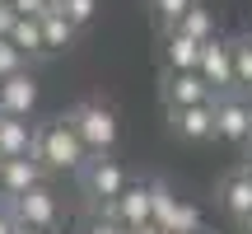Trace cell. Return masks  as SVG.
Listing matches in <instances>:
<instances>
[{
  "mask_svg": "<svg viewBox=\"0 0 252 234\" xmlns=\"http://www.w3.org/2000/svg\"><path fill=\"white\" fill-rule=\"evenodd\" d=\"M201 234H206V230H201Z\"/></svg>",
  "mask_w": 252,
  "mask_h": 234,
  "instance_id": "1f68e13d",
  "label": "cell"
},
{
  "mask_svg": "<svg viewBox=\"0 0 252 234\" xmlns=\"http://www.w3.org/2000/svg\"><path fill=\"white\" fill-rule=\"evenodd\" d=\"M103 220H117V225H126V230L154 225V197H150V183H126L122 197L103 201Z\"/></svg>",
  "mask_w": 252,
  "mask_h": 234,
  "instance_id": "3957f363",
  "label": "cell"
},
{
  "mask_svg": "<svg viewBox=\"0 0 252 234\" xmlns=\"http://www.w3.org/2000/svg\"><path fill=\"white\" fill-rule=\"evenodd\" d=\"M47 169L33 159V155H24V159H5V197H24V192L42 188Z\"/></svg>",
  "mask_w": 252,
  "mask_h": 234,
  "instance_id": "7c38bea8",
  "label": "cell"
},
{
  "mask_svg": "<svg viewBox=\"0 0 252 234\" xmlns=\"http://www.w3.org/2000/svg\"><path fill=\"white\" fill-rule=\"evenodd\" d=\"M178 28H182V33H191L196 42H210V38H215V19H210V9L201 5V0L187 9V14H182V24H178Z\"/></svg>",
  "mask_w": 252,
  "mask_h": 234,
  "instance_id": "e0dca14e",
  "label": "cell"
},
{
  "mask_svg": "<svg viewBox=\"0 0 252 234\" xmlns=\"http://www.w3.org/2000/svg\"><path fill=\"white\" fill-rule=\"evenodd\" d=\"M37 108V80L33 71H14L0 80V113L5 117H33Z\"/></svg>",
  "mask_w": 252,
  "mask_h": 234,
  "instance_id": "8992f818",
  "label": "cell"
},
{
  "mask_svg": "<svg viewBox=\"0 0 252 234\" xmlns=\"http://www.w3.org/2000/svg\"><path fill=\"white\" fill-rule=\"evenodd\" d=\"M84 234H126V225H117V220H103V216H98V220H94V225L84 230Z\"/></svg>",
  "mask_w": 252,
  "mask_h": 234,
  "instance_id": "d4e9b609",
  "label": "cell"
},
{
  "mask_svg": "<svg viewBox=\"0 0 252 234\" xmlns=\"http://www.w3.org/2000/svg\"><path fill=\"white\" fill-rule=\"evenodd\" d=\"M9 42H14L24 56H37V52H47V42H42V19H24V14H19V24L9 28Z\"/></svg>",
  "mask_w": 252,
  "mask_h": 234,
  "instance_id": "2e32d148",
  "label": "cell"
},
{
  "mask_svg": "<svg viewBox=\"0 0 252 234\" xmlns=\"http://www.w3.org/2000/svg\"><path fill=\"white\" fill-rule=\"evenodd\" d=\"M234 47V84L238 89H252V38H238Z\"/></svg>",
  "mask_w": 252,
  "mask_h": 234,
  "instance_id": "ac0fdd59",
  "label": "cell"
},
{
  "mask_svg": "<svg viewBox=\"0 0 252 234\" xmlns=\"http://www.w3.org/2000/svg\"><path fill=\"white\" fill-rule=\"evenodd\" d=\"M126 234H163L159 225H140V230H126Z\"/></svg>",
  "mask_w": 252,
  "mask_h": 234,
  "instance_id": "484cf974",
  "label": "cell"
},
{
  "mask_svg": "<svg viewBox=\"0 0 252 234\" xmlns=\"http://www.w3.org/2000/svg\"><path fill=\"white\" fill-rule=\"evenodd\" d=\"M201 52L206 42H196L182 28H168V71H201Z\"/></svg>",
  "mask_w": 252,
  "mask_h": 234,
  "instance_id": "4fadbf2b",
  "label": "cell"
},
{
  "mask_svg": "<svg viewBox=\"0 0 252 234\" xmlns=\"http://www.w3.org/2000/svg\"><path fill=\"white\" fill-rule=\"evenodd\" d=\"M19 24V9L9 5V0H0V38H9V28Z\"/></svg>",
  "mask_w": 252,
  "mask_h": 234,
  "instance_id": "603a6c76",
  "label": "cell"
},
{
  "mask_svg": "<svg viewBox=\"0 0 252 234\" xmlns=\"http://www.w3.org/2000/svg\"><path fill=\"white\" fill-rule=\"evenodd\" d=\"M9 211H14L19 230H56V197L47 192V183L24 197H9Z\"/></svg>",
  "mask_w": 252,
  "mask_h": 234,
  "instance_id": "277c9868",
  "label": "cell"
},
{
  "mask_svg": "<svg viewBox=\"0 0 252 234\" xmlns=\"http://www.w3.org/2000/svg\"><path fill=\"white\" fill-rule=\"evenodd\" d=\"M33 136H37V126L28 122V117H5L0 113V159H24V155H33Z\"/></svg>",
  "mask_w": 252,
  "mask_h": 234,
  "instance_id": "30bf717a",
  "label": "cell"
},
{
  "mask_svg": "<svg viewBox=\"0 0 252 234\" xmlns=\"http://www.w3.org/2000/svg\"><path fill=\"white\" fill-rule=\"evenodd\" d=\"M75 33H80V28H75L70 19L61 14V9L42 14V42H47V52H65V47L75 42Z\"/></svg>",
  "mask_w": 252,
  "mask_h": 234,
  "instance_id": "9a60e30c",
  "label": "cell"
},
{
  "mask_svg": "<svg viewBox=\"0 0 252 234\" xmlns=\"http://www.w3.org/2000/svg\"><path fill=\"white\" fill-rule=\"evenodd\" d=\"M84 183H89V192H94V197H103V201H112V197H122V192H126V173H122L117 159H89Z\"/></svg>",
  "mask_w": 252,
  "mask_h": 234,
  "instance_id": "8fae6325",
  "label": "cell"
},
{
  "mask_svg": "<svg viewBox=\"0 0 252 234\" xmlns=\"http://www.w3.org/2000/svg\"><path fill=\"white\" fill-rule=\"evenodd\" d=\"M220 201H224V211H229L234 220H248V216H252V178H248L243 169L224 178V188H220Z\"/></svg>",
  "mask_w": 252,
  "mask_h": 234,
  "instance_id": "5bb4252c",
  "label": "cell"
},
{
  "mask_svg": "<svg viewBox=\"0 0 252 234\" xmlns=\"http://www.w3.org/2000/svg\"><path fill=\"white\" fill-rule=\"evenodd\" d=\"M0 234H19V220L9 211V197H0Z\"/></svg>",
  "mask_w": 252,
  "mask_h": 234,
  "instance_id": "cb8c5ba5",
  "label": "cell"
},
{
  "mask_svg": "<svg viewBox=\"0 0 252 234\" xmlns=\"http://www.w3.org/2000/svg\"><path fill=\"white\" fill-rule=\"evenodd\" d=\"M14 71H24V52H19L9 38H0V80H5V75H14Z\"/></svg>",
  "mask_w": 252,
  "mask_h": 234,
  "instance_id": "44dd1931",
  "label": "cell"
},
{
  "mask_svg": "<svg viewBox=\"0 0 252 234\" xmlns=\"http://www.w3.org/2000/svg\"><path fill=\"white\" fill-rule=\"evenodd\" d=\"M173 131L182 141H215V103H196V108H168Z\"/></svg>",
  "mask_w": 252,
  "mask_h": 234,
  "instance_id": "ba28073f",
  "label": "cell"
},
{
  "mask_svg": "<svg viewBox=\"0 0 252 234\" xmlns=\"http://www.w3.org/2000/svg\"><path fill=\"white\" fill-rule=\"evenodd\" d=\"M243 173H248V178H252V150H248V159H243Z\"/></svg>",
  "mask_w": 252,
  "mask_h": 234,
  "instance_id": "4316f807",
  "label": "cell"
},
{
  "mask_svg": "<svg viewBox=\"0 0 252 234\" xmlns=\"http://www.w3.org/2000/svg\"><path fill=\"white\" fill-rule=\"evenodd\" d=\"M243 230H248V234H252V216H248V220H243Z\"/></svg>",
  "mask_w": 252,
  "mask_h": 234,
  "instance_id": "f546056e",
  "label": "cell"
},
{
  "mask_svg": "<svg viewBox=\"0 0 252 234\" xmlns=\"http://www.w3.org/2000/svg\"><path fill=\"white\" fill-rule=\"evenodd\" d=\"M33 159L42 164V169H52V173H75V169L89 164V145L80 141V131L70 126V117H61V122L37 126V136H33Z\"/></svg>",
  "mask_w": 252,
  "mask_h": 234,
  "instance_id": "6da1fadb",
  "label": "cell"
},
{
  "mask_svg": "<svg viewBox=\"0 0 252 234\" xmlns=\"http://www.w3.org/2000/svg\"><path fill=\"white\" fill-rule=\"evenodd\" d=\"M56 5H65V0H52V9H56Z\"/></svg>",
  "mask_w": 252,
  "mask_h": 234,
  "instance_id": "4dcf8cb0",
  "label": "cell"
},
{
  "mask_svg": "<svg viewBox=\"0 0 252 234\" xmlns=\"http://www.w3.org/2000/svg\"><path fill=\"white\" fill-rule=\"evenodd\" d=\"M19 234H52V230H19Z\"/></svg>",
  "mask_w": 252,
  "mask_h": 234,
  "instance_id": "f1b7e54d",
  "label": "cell"
},
{
  "mask_svg": "<svg viewBox=\"0 0 252 234\" xmlns=\"http://www.w3.org/2000/svg\"><path fill=\"white\" fill-rule=\"evenodd\" d=\"M0 197H5V159H0Z\"/></svg>",
  "mask_w": 252,
  "mask_h": 234,
  "instance_id": "83f0119b",
  "label": "cell"
},
{
  "mask_svg": "<svg viewBox=\"0 0 252 234\" xmlns=\"http://www.w3.org/2000/svg\"><path fill=\"white\" fill-rule=\"evenodd\" d=\"M56 9H61V14L70 19L75 28H84L94 14H98V0H65V5H56Z\"/></svg>",
  "mask_w": 252,
  "mask_h": 234,
  "instance_id": "ffe728a7",
  "label": "cell"
},
{
  "mask_svg": "<svg viewBox=\"0 0 252 234\" xmlns=\"http://www.w3.org/2000/svg\"><path fill=\"white\" fill-rule=\"evenodd\" d=\"M150 5H154V14L163 19V28H178V24H182V14H187L196 0H150Z\"/></svg>",
  "mask_w": 252,
  "mask_h": 234,
  "instance_id": "d6986e66",
  "label": "cell"
},
{
  "mask_svg": "<svg viewBox=\"0 0 252 234\" xmlns=\"http://www.w3.org/2000/svg\"><path fill=\"white\" fill-rule=\"evenodd\" d=\"M201 75H206L210 89H234V47L224 38H210L206 52H201Z\"/></svg>",
  "mask_w": 252,
  "mask_h": 234,
  "instance_id": "52a82bcc",
  "label": "cell"
},
{
  "mask_svg": "<svg viewBox=\"0 0 252 234\" xmlns=\"http://www.w3.org/2000/svg\"><path fill=\"white\" fill-rule=\"evenodd\" d=\"M9 5H14L24 19H42V14H52V0H9Z\"/></svg>",
  "mask_w": 252,
  "mask_h": 234,
  "instance_id": "7402d4cb",
  "label": "cell"
},
{
  "mask_svg": "<svg viewBox=\"0 0 252 234\" xmlns=\"http://www.w3.org/2000/svg\"><path fill=\"white\" fill-rule=\"evenodd\" d=\"M215 89L206 84L201 71H173L168 75V103L173 108H196V103H210Z\"/></svg>",
  "mask_w": 252,
  "mask_h": 234,
  "instance_id": "9c48e42d",
  "label": "cell"
},
{
  "mask_svg": "<svg viewBox=\"0 0 252 234\" xmlns=\"http://www.w3.org/2000/svg\"><path fill=\"white\" fill-rule=\"evenodd\" d=\"M210 103H215V136L220 141H234V145L252 141V103H243V99H210Z\"/></svg>",
  "mask_w": 252,
  "mask_h": 234,
  "instance_id": "5b68a950",
  "label": "cell"
},
{
  "mask_svg": "<svg viewBox=\"0 0 252 234\" xmlns=\"http://www.w3.org/2000/svg\"><path fill=\"white\" fill-rule=\"evenodd\" d=\"M70 126L80 131V141L89 145V155H108L117 145V113L108 103H80L70 113Z\"/></svg>",
  "mask_w": 252,
  "mask_h": 234,
  "instance_id": "7a4b0ae2",
  "label": "cell"
}]
</instances>
